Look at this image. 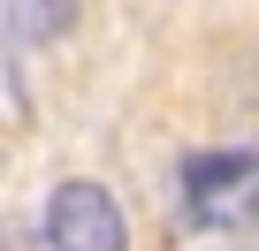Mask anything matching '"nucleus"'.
I'll use <instances>...</instances> for the list:
<instances>
[{
	"mask_svg": "<svg viewBox=\"0 0 259 251\" xmlns=\"http://www.w3.org/2000/svg\"><path fill=\"white\" fill-rule=\"evenodd\" d=\"M251 175H259L251 153H191V160H183V190H191V206H213V198L244 190Z\"/></svg>",
	"mask_w": 259,
	"mask_h": 251,
	"instance_id": "obj_2",
	"label": "nucleus"
},
{
	"mask_svg": "<svg viewBox=\"0 0 259 251\" xmlns=\"http://www.w3.org/2000/svg\"><path fill=\"white\" fill-rule=\"evenodd\" d=\"M46 251H130L122 206L99 183H61L46 198Z\"/></svg>",
	"mask_w": 259,
	"mask_h": 251,
	"instance_id": "obj_1",
	"label": "nucleus"
}]
</instances>
